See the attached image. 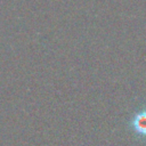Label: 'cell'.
<instances>
[{
	"instance_id": "obj_1",
	"label": "cell",
	"mask_w": 146,
	"mask_h": 146,
	"mask_svg": "<svg viewBox=\"0 0 146 146\" xmlns=\"http://www.w3.org/2000/svg\"><path fill=\"white\" fill-rule=\"evenodd\" d=\"M130 127L136 136L139 138H146V110H141L133 115Z\"/></svg>"
}]
</instances>
